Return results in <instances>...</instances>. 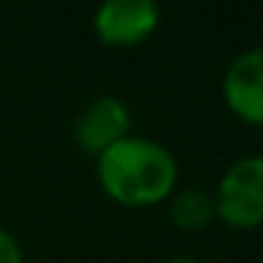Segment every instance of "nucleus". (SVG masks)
I'll use <instances>...</instances> for the list:
<instances>
[{
    "label": "nucleus",
    "mask_w": 263,
    "mask_h": 263,
    "mask_svg": "<svg viewBox=\"0 0 263 263\" xmlns=\"http://www.w3.org/2000/svg\"><path fill=\"white\" fill-rule=\"evenodd\" d=\"M102 190L125 206H150L164 201L178 181L176 156L164 144L127 136L97 161Z\"/></svg>",
    "instance_id": "nucleus-1"
},
{
    "label": "nucleus",
    "mask_w": 263,
    "mask_h": 263,
    "mask_svg": "<svg viewBox=\"0 0 263 263\" xmlns=\"http://www.w3.org/2000/svg\"><path fill=\"white\" fill-rule=\"evenodd\" d=\"M218 218L235 229L263 223V156H243L227 167L215 190Z\"/></svg>",
    "instance_id": "nucleus-2"
},
{
    "label": "nucleus",
    "mask_w": 263,
    "mask_h": 263,
    "mask_svg": "<svg viewBox=\"0 0 263 263\" xmlns=\"http://www.w3.org/2000/svg\"><path fill=\"white\" fill-rule=\"evenodd\" d=\"M156 29H159V6L153 0H105L93 14L97 37L114 48L139 46Z\"/></svg>",
    "instance_id": "nucleus-3"
},
{
    "label": "nucleus",
    "mask_w": 263,
    "mask_h": 263,
    "mask_svg": "<svg viewBox=\"0 0 263 263\" xmlns=\"http://www.w3.org/2000/svg\"><path fill=\"white\" fill-rule=\"evenodd\" d=\"M130 136V110L114 93L91 99L74 119V139L85 153L102 156Z\"/></svg>",
    "instance_id": "nucleus-4"
},
{
    "label": "nucleus",
    "mask_w": 263,
    "mask_h": 263,
    "mask_svg": "<svg viewBox=\"0 0 263 263\" xmlns=\"http://www.w3.org/2000/svg\"><path fill=\"white\" fill-rule=\"evenodd\" d=\"M223 99L240 122L263 127V46L238 54L223 74Z\"/></svg>",
    "instance_id": "nucleus-5"
},
{
    "label": "nucleus",
    "mask_w": 263,
    "mask_h": 263,
    "mask_svg": "<svg viewBox=\"0 0 263 263\" xmlns=\"http://www.w3.org/2000/svg\"><path fill=\"white\" fill-rule=\"evenodd\" d=\"M170 218L184 232H198L218 218L215 198L206 190H181L170 201Z\"/></svg>",
    "instance_id": "nucleus-6"
},
{
    "label": "nucleus",
    "mask_w": 263,
    "mask_h": 263,
    "mask_svg": "<svg viewBox=\"0 0 263 263\" xmlns=\"http://www.w3.org/2000/svg\"><path fill=\"white\" fill-rule=\"evenodd\" d=\"M0 263H23L20 243L14 240V235H9L3 227H0Z\"/></svg>",
    "instance_id": "nucleus-7"
},
{
    "label": "nucleus",
    "mask_w": 263,
    "mask_h": 263,
    "mask_svg": "<svg viewBox=\"0 0 263 263\" xmlns=\"http://www.w3.org/2000/svg\"><path fill=\"white\" fill-rule=\"evenodd\" d=\"M167 263H201L198 257H193V255H173Z\"/></svg>",
    "instance_id": "nucleus-8"
}]
</instances>
